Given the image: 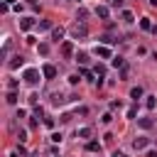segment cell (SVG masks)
<instances>
[{
    "label": "cell",
    "mask_w": 157,
    "mask_h": 157,
    "mask_svg": "<svg viewBox=\"0 0 157 157\" xmlns=\"http://www.w3.org/2000/svg\"><path fill=\"white\" fill-rule=\"evenodd\" d=\"M96 54H98L101 59H110V56H113V52H110L108 44H98V47H96Z\"/></svg>",
    "instance_id": "3"
},
{
    "label": "cell",
    "mask_w": 157,
    "mask_h": 157,
    "mask_svg": "<svg viewBox=\"0 0 157 157\" xmlns=\"http://www.w3.org/2000/svg\"><path fill=\"white\" fill-rule=\"evenodd\" d=\"M110 120H113V115H110V113H103V118H101V123H105V125H108Z\"/></svg>",
    "instance_id": "24"
},
{
    "label": "cell",
    "mask_w": 157,
    "mask_h": 157,
    "mask_svg": "<svg viewBox=\"0 0 157 157\" xmlns=\"http://www.w3.org/2000/svg\"><path fill=\"white\" fill-rule=\"evenodd\" d=\"M101 42H103V44H113V42H118V39H115V37H108V34H105V37H101Z\"/></svg>",
    "instance_id": "23"
},
{
    "label": "cell",
    "mask_w": 157,
    "mask_h": 157,
    "mask_svg": "<svg viewBox=\"0 0 157 157\" xmlns=\"http://www.w3.org/2000/svg\"><path fill=\"white\" fill-rule=\"evenodd\" d=\"M147 145H150V137H137V140H132V147H135L137 152H140V150H145Z\"/></svg>",
    "instance_id": "6"
},
{
    "label": "cell",
    "mask_w": 157,
    "mask_h": 157,
    "mask_svg": "<svg viewBox=\"0 0 157 157\" xmlns=\"http://www.w3.org/2000/svg\"><path fill=\"white\" fill-rule=\"evenodd\" d=\"M130 98H135V101H137V98H142V88H140V86H135V88L130 91Z\"/></svg>",
    "instance_id": "14"
},
{
    "label": "cell",
    "mask_w": 157,
    "mask_h": 157,
    "mask_svg": "<svg viewBox=\"0 0 157 157\" xmlns=\"http://www.w3.org/2000/svg\"><path fill=\"white\" fill-rule=\"evenodd\" d=\"M39 29H52V22H49V20H42V22H39Z\"/></svg>",
    "instance_id": "22"
},
{
    "label": "cell",
    "mask_w": 157,
    "mask_h": 157,
    "mask_svg": "<svg viewBox=\"0 0 157 157\" xmlns=\"http://www.w3.org/2000/svg\"><path fill=\"white\" fill-rule=\"evenodd\" d=\"M113 157H128V155H125V152H120V150H115V152H113Z\"/></svg>",
    "instance_id": "29"
},
{
    "label": "cell",
    "mask_w": 157,
    "mask_h": 157,
    "mask_svg": "<svg viewBox=\"0 0 157 157\" xmlns=\"http://www.w3.org/2000/svg\"><path fill=\"white\" fill-rule=\"evenodd\" d=\"M61 137H64L61 132H52V142H61Z\"/></svg>",
    "instance_id": "25"
},
{
    "label": "cell",
    "mask_w": 157,
    "mask_h": 157,
    "mask_svg": "<svg viewBox=\"0 0 157 157\" xmlns=\"http://www.w3.org/2000/svg\"><path fill=\"white\" fill-rule=\"evenodd\" d=\"M132 20H135V15H132L130 10H123V22H128V25H130Z\"/></svg>",
    "instance_id": "13"
},
{
    "label": "cell",
    "mask_w": 157,
    "mask_h": 157,
    "mask_svg": "<svg viewBox=\"0 0 157 157\" xmlns=\"http://www.w3.org/2000/svg\"><path fill=\"white\" fill-rule=\"evenodd\" d=\"M150 2H152V5H157V0H150Z\"/></svg>",
    "instance_id": "31"
},
{
    "label": "cell",
    "mask_w": 157,
    "mask_h": 157,
    "mask_svg": "<svg viewBox=\"0 0 157 157\" xmlns=\"http://www.w3.org/2000/svg\"><path fill=\"white\" fill-rule=\"evenodd\" d=\"M17 140H20V142H25V140H27V132H25V130H20V132H17Z\"/></svg>",
    "instance_id": "26"
},
{
    "label": "cell",
    "mask_w": 157,
    "mask_h": 157,
    "mask_svg": "<svg viewBox=\"0 0 157 157\" xmlns=\"http://www.w3.org/2000/svg\"><path fill=\"white\" fill-rule=\"evenodd\" d=\"M61 37H64V29H61V27H54V29H52V39H54V42H59Z\"/></svg>",
    "instance_id": "10"
},
{
    "label": "cell",
    "mask_w": 157,
    "mask_h": 157,
    "mask_svg": "<svg viewBox=\"0 0 157 157\" xmlns=\"http://www.w3.org/2000/svg\"><path fill=\"white\" fill-rule=\"evenodd\" d=\"M96 74H101V76H103V74H105V66H103V64H98V66H96Z\"/></svg>",
    "instance_id": "27"
},
{
    "label": "cell",
    "mask_w": 157,
    "mask_h": 157,
    "mask_svg": "<svg viewBox=\"0 0 157 157\" xmlns=\"http://www.w3.org/2000/svg\"><path fill=\"white\" fill-rule=\"evenodd\" d=\"M61 54H64V56H71V54H74V44H71V42H64V44H61Z\"/></svg>",
    "instance_id": "9"
},
{
    "label": "cell",
    "mask_w": 157,
    "mask_h": 157,
    "mask_svg": "<svg viewBox=\"0 0 157 157\" xmlns=\"http://www.w3.org/2000/svg\"><path fill=\"white\" fill-rule=\"evenodd\" d=\"M5 101H7L10 105H15V103H17V93H15V91H10V93L5 96Z\"/></svg>",
    "instance_id": "15"
},
{
    "label": "cell",
    "mask_w": 157,
    "mask_h": 157,
    "mask_svg": "<svg viewBox=\"0 0 157 157\" xmlns=\"http://www.w3.org/2000/svg\"><path fill=\"white\" fill-rule=\"evenodd\" d=\"M56 157H61V155H56Z\"/></svg>",
    "instance_id": "32"
},
{
    "label": "cell",
    "mask_w": 157,
    "mask_h": 157,
    "mask_svg": "<svg viewBox=\"0 0 157 157\" xmlns=\"http://www.w3.org/2000/svg\"><path fill=\"white\" fill-rule=\"evenodd\" d=\"M113 66H115V69H123V66H125L123 56H113Z\"/></svg>",
    "instance_id": "18"
},
{
    "label": "cell",
    "mask_w": 157,
    "mask_h": 157,
    "mask_svg": "<svg viewBox=\"0 0 157 157\" xmlns=\"http://www.w3.org/2000/svg\"><path fill=\"white\" fill-rule=\"evenodd\" d=\"M123 2H125V0H110V5H113V7H123Z\"/></svg>",
    "instance_id": "28"
},
{
    "label": "cell",
    "mask_w": 157,
    "mask_h": 157,
    "mask_svg": "<svg viewBox=\"0 0 157 157\" xmlns=\"http://www.w3.org/2000/svg\"><path fill=\"white\" fill-rule=\"evenodd\" d=\"M37 49H39V54H42V56H47V54H49V44H39Z\"/></svg>",
    "instance_id": "20"
},
{
    "label": "cell",
    "mask_w": 157,
    "mask_h": 157,
    "mask_svg": "<svg viewBox=\"0 0 157 157\" xmlns=\"http://www.w3.org/2000/svg\"><path fill=\"white\" fill-rule=\"evenodd\" d=\"M145 105H147V110H152V108L157 105V101H155V96H147V101H145Z\"/></svg>",
    "instance_id": "19"
},
{
    "label": "cell",
    "mask_w": 157,
    "mask_h": 157,
    "mask_svg": "<svg viewBox=\"0 0 157 157\" xmlns=\"http://www.w3.org/2000/svg\"><path fill=\"white\" fill-rule=\"evenodd\" d=\"M5 2H7V5H15V0H5Z\"/></svg>",
    "instance_id": "30"
},
{
    "label": "cell",
    "mask_w": 157,
    "mask_h": 157,
    "mask_svg": "<svg viewBox=\"0 0 157 157\" xmlns=\"http://www.w3.org/2000/svg\"><path fill=\"white\" fill-rule=\"evenodd\" d=\"M76 61L78 64H88V54H76Z\"/></svg>",
    "instance_id": "21"
},
{
    "label": "cell",
    "mask_w": 157,
    "mask_h": 157,
    "mask_svg": "<svg viewBox=\"0 0 157 157\" xmlns=\"http://www.w3.org/2000/svg\"><path fill=\"white\" fill-rule=\"evenodd\" d=\"M42 76H44V78H54V76H56V66L44 64V66H42Z\"/></svg>",
    "instance_id": "4"
},
{
    "label": "cell",
    "mask_w": 157,
    "mask_h": 157,
    "mask_svg": "<svg viewBox=\"0 0 157 157\" xmlns=\"http://www.w3.org/2000/svg\"><path fill=\"white\" fill-rule=\"evenodd\" d=\"M137 125H140L142 130H150V128L155 125V120H152V118H137Z\"/></svg>",
    "instance_id": "7"
},
{
    "label": "cell",
    "mask_w": 157,
    "mask_h": 157,
    "mask_svg": "<svg viewBox=\"0 0 157 157\" xmlns=\"http://www.w3.org/2000/svg\"><path fill=\"white\" fill-rule=\"evenodd\" d=\"M86 150H88V152H101V142H96V140H91V142L86 145Z\"/></svg>",
    "instance_id": "12"
},
{
    "label": "cell",
    "mask_w": 157,
    "mask_h": 157,
    "mask_svg": "<svg viewBox=\"0 0 157 157\" xmlns=\"http://www.w3.org/2000/svg\"><path fill=\"white\" fill-rule=\"evenodd\" d=\"M32 27H34V17H22V20H20V29L29 32Z\"/></svg>",
    "instance_id": "5"
},
{
    "label": "cell",
    "mask_w": 157,
    "mask_h": 157,
    "mask_svg": "<svg viewBox=\"0 0 157 157\" xmlns=\"http://www.w3.org/2000/svg\"><path fill=\"white\" fill-rule=\"evenodd\" d=\"M140 27H142V29H152V22H150V17H142V20H140Z\"/></svg>",
    "instance_id": "17"
},
{
    "label": "cell",
    "mask_w": 157,
    "mask_h": 157,
    "mask_svg": "<svg viewBox=\"0 0 157 157\" xmlns=\"http://www.w3.org/2000/svg\"><path fill=\"white\" fill-rule=\"evenodd\" d=\"M22 76H25V81H27L29 86H34V83L39 81V69H25Z\"/></svg>",
    "instance_id": "1"
},
{
    "label": "cell",
    "mask_w": 157,
    "mask_h": 157,
    "mask_svg": "<svg viewBox=\"0 0 157 157\" xmlns=\"http://www.w3.org/2000/svg\"><path fill=\"white\" fill-rule=\"evenodd\" d=\"M71 34H74L76 39H83V37L88 34V29H86V25H74V27H71Z\"/></svg>",
    "instance_id": "2"
},
{
    "label": "cell",
    "mask_w": 157,
    "mask_h": 157,
    "mask_svg": "<svg viewBox=\"0 0 157 157\" xmlns=\"http://www.w3.org/2000/svg\"><path fill=\"white\" fill-rule=\"evenodd\" d=\"M22 64H25V61H22V56H15V59H12V61H10V64H7V66H10V69H12V71H15V69H20V66H22Z\"/></svg>",
    "instance_id": "11"
},
{
    "label": "cell",
    "mask_w": 157,
    "mask_h": 157,
    "mask_svg": "<svg viewBox=\"0 0 157 157\" xmlns=\"http://www.w3.org/2000/svg\"><path fill=\"white\" fill-rule=\"evenodd\" d=\"M96 15H98L101 20H108V15H110V10H108L105 5H98V7H96Z\"/></svg>",
    "instance_id": "8"
},
{
    "label": "cell",
    "mask_w": 157,
    "mask_h": 157,
    "mask_svg": "<svg viewBox=\"0 0 157 157\" xmlns=\"http://www.w3.org/2000/svg\"><path fill=\"white\" fill-rule=\"evenodd\" d=\"M76 135H78V137H91V128H78Z\"/></svg>",
    "instance_id": "16"
}]
</instances>
